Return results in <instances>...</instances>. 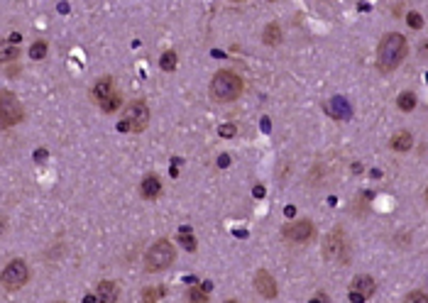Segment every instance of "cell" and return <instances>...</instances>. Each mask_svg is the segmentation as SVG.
Returning a JSON list of instances; mask_svg holds the SVG:
<instances>
[{
  "label": "cell",
  "mask_w": 428,
  "mask_h": 303,
  "mask_svg": "<svg viewBox=\"0 0 428 303\" xmlns=\"http://www.w3.org/2000/svg\"><path fill=\"white\" fill-rule=\"evenodd\" d=\"M323 257L326 259H340V262H348V245H345V237H343V230H335L326 237L323 242Z\"/></svg>",
  "instance_id": "obj_8"
},
{
  "label": "cell",
  "mask_w": 428,
  "mask_h": 303,
  "mask_svg": "<svg viewBox=\"0 0 428 303\" xmlns=\"http://www.w3.org/2000/svg\"><path fill=\"white\" fill-rule=\"evenodd\" d=\"M208 301V293H205V288H191L188 291V296H186V303H205Z\"/></svg>",
  "instance_id": "obj_19"
},
{
  "label": "cell",
  "mask_w": 428,
  "mask_h": 303,
  "mask_svg": "<svg viewBox=\"0 0 428 303\" xmlns=\"http://www.w3.org/2000/svg\"><path fill=\"white\" fill-rule=\"evenodd\" d=\"M255 198H264V186H255Z\"/></svg>",
  "instance_id": "obj_30"
},
{
  "label": "cell",
  "mask_w": 428,
  "mask_h": 303,
  "mask_svg": "<svg viewBox=\"0 0 428 303\" xmlns=\"http://www.w3.org/2000/svg\"><path fill=\"white\" fill-rule=\"evenodd\" d=\"M162 298V288H147L145 291V303H159Z\"/></svg>",
  "instance_id": "obj_25"
},
{
  "label": "cell",
  "mask_w": 428,
  "mask_h": 303,
  "mask_svg": "<svg viewBox=\"0 0 428 303\" xmlns=\"http://www.w3.org/2000/svg\"><path fill=\"white\" fill-rule=\"evenodd\" d=\"M228 162H230V159H228V154H223V157H221V162H218V164H221V167H228Z\"/></svg>",
  "instance_id": "obj_32"
},
{
  "label": "cell",
  "mask_w": 428,
  "mask_h": 303,
  "mask_svg": "<svg viewBox=\"0 0 428 303\" xmlns=\"http://www.w3.org/2000/svg\"><path fill=\"white\" fill-rule=\"evenodd\" d=\"M396 105H399V110H404V113H409V110H413L416 108V95L413 93H401L399 95V100H396Z\"/></svg>",
  "instance_id": "obj_17"
},
{
  "label": "cell",
  "mask_w": 428,
  "mask_h": 303,
  "mask_svg": "<svg viewBox=\"0 0 428 303\" xmlns=\"http://www.w3.org/2000/svg\"><path fill=\"white\" fill-rule=\"evenodd\" d=\"M308 303H328V298H326V293H318L313 301H308Z\"/></svg>",
  "instance_id": "obj_29"
},
{
  "label": "cell",
  "mask_w": 428,
  "mask_h": 303,
  "mask_svg": "<svg viewBox=\"0 0 428 303\" xmlns=\"http://www.w3.org/2000/svg\"><path fill=\"white\" fill-rule=\"evenodd\" d=\"M404 57H406V39H404V35H399V32L384 35L382 42H379V47H377V66H379V71L382 74L394 71L404 61Z\"/></svg>",
  "instance_id": "obj_1"
},
{
  "label": "cell",
  "mask_w": 428,
  "mask_h": 303,
  "mask_svg": "<svg viewBox=\"0 0 428 303\" xmlns=\"http://www.w3.org/2000/svg\"><path fill=\"white\" fill-rule=\"evenodd\" d=\"M242 93V78L233 71H218L210 81V98L218 103H230Z\"/></svg>",
  "instance_id": "obj_2"
},
{
  "label": "cell",
  "mask_w": 428,
  "mask_h": 303,
  "mask_svg": "<svg viewBox=\"0 0 428 303\" xmlns=\"http://www.w3.org/2000/svg\"><path fill=\"white\" fill-rule=\"evenodd\" d=\"M27 279H30V269H27V264L22 259H13L10 264L3 269V286L8 291L22 288V286L27 284Z\"/></svg>",
  "instance_id": "obj_5"
},
{
  "label": "cell",
  "mask_w": 428,
  "mask_h": 303,
  "mask_svg": "<svg viewBox=\"0 0 428 303\" xmlns=\"http://www.w3.org/2000/svg\"><path fill=\"white\" fill-rule=\"evenodd\" d=\"M30 57H32V59H44V57H47V44H44V42H35V44L30 47Z\"/></svg>",
  "instance_id": "obj_22"
},
{
  "label": "cell",
  "mask_w": 428,
  "mask_h": 303,
  "mask_svg": "<svg viewBox=\"0 0 428 303\" xmlns=\"http://www.w3.org/2000/svg\"><path fill=\"white\" fill-rule=\"evenodd\" d=\"M20 39H22V37H20L18 32H15V35H10V39H8V42H10L13 47H18V44H20Z\"/></svg>",
  "instance_id": "obj_28"
},
{
  "label": "cell",
  "mask_w": 428,
  "mask_h": 303,
  "mask_svg": "<svg viewBox=\"0 0 428 303\" xmlns=\"http://www.w3.org/2000/svg\"><path fill=\"white\" fill-rule=\"evenodd\" d=\"M179 240H181V245L186 247L188 252H193V249H196V237H193V232H191V230L184 227V230H181V235H179Z\"/></svg>",
  "instance_id": "obj_21"
},
{
  "label": "cell",
  "mask_w": 428,
  "mask_h": 303,
  "mask_svg": "<svg viewBox=\"0 0 428 303\" xmlns=\"http://www.w3.org/2000/svg\"><path fill=\"white\" fill-rule=\"evenodd\" d=\"M404 303H428V296L423 291H411L409 296L404 298Z\"/></svg>",
  "instance_id": "obj_23"
},
{
  "label": "cell",
  "mask_w": 428,
  "mask_h": 303,
  "mask_svg": "<svg viewBox=\"0 0 428 303\" xmlns=\"http://www.w3.org/2000/svg\"><path fill=\"white\" fill-rule=\"evenodd\" d=\"M118 91H115V83H113L111 76H103L98 83L93 86V100H98V105L103 103V100H108L111 95H115Z\"/></svg>",
  "instance_id": "obj_11"
},
{
  "label": "cell",
  "mask_w": 428,
  "mask_h": 303,
  "mask_svg": "<svg viewBox=\"0 0 428 303\" xmlns=\"http://www.w3.org/2000/svg\"><path fill=\"white\" fill-rule=\"evenodd\" d=\"M159 66H162L164 71H174V69H176V54H174V52H164L162 59H159Z\"/></svg>",
  "instance_id": "obj_20"
},
{
  "label": "cell",
  "mask_w": 428,
  "mask_h": 303,
  "mask_svg": "<svg viewBox=\"0 0 428 303\" xmlns=\"http://www.w3.org/2000/svg\"><path fill=\"white\" fill-rule=\"evenodd\" d=\"M406 22H409V27H413V30H421L423 27V18L418 13H409L406 15Z\"/></svg>",
  "instance_id": "obj_26"
},
{
  "label": "cell",
  "mask_w": 428,
  "mask_h": 303,
  "mask_svg": "<svg viewBox=\"0 0 428 303\" xmlns=\"http://www.w3.org/2000/svg\"><path fill=\"white\" fill-rule=\"evenodd\" d=\"M426 201H428V189H426Z\"/></svg>",
  "instance_id": "obj_33"
},
{
  "label": "cell",
  "mask_w": 428,
  "mask_h": 303,
  "mask_svg": "<svg viewBox=\"0 0 428 303\" xmlns=\"http://www.w3.org/2000/svg\"><path fill=\"white\" fill-rule=\"evenodd\" d=\"M18 57H20L18 47H13V44H10V47H5V49H3V59H5V61H15Z\"/></svg>",
  "instance_id": "obj_27"
},
{
  "label": "cell",
  "mask_w": 428,
  "mask_h": 303,
  "mask_svg": "<svg viewBox=\"0 0 428 303\" xmlns=\"http://www.w3.org/2000/svg\"><path fill=\"white\" fill-rule=\"evenodd\" d=\"M118 301V286L113 281H100L95 288V303H115Z\"/></svg>",
  "instance_id": "obj_12"
},
{
  "label": "cell",
  "mask_w": 428,
  "mask_h": 303,
  "mask_svg": "<svg viewBox=\"0 0 428 303\" xmlns=\"http://www.w3.org/2000/svg\"><path fill=\"white\" fill-rule=\"evenodd\" d=\"M140 191H142V196L145 198H157L159 196V191H162V184H159V179L154 176V174H149V176H145L142 179V186H140Z\"/></svg>",
  "instance_id": "obj_13"
},
{
  "label": "cell",
  "mask_w": 428,
  "mask_h": 303,
  "mask_svg": "<svg viewBox=\"0 0 428 303\" xmlns=\"http://www.w3.org/2000/svg\"><path fill=\"white\" fill-rule=\"evenodd\" d=\"M225 303H235V301H225Z\"/></svg>",
  "instance_id": "obj_34"
},
{
  "label": "cell",
  "mask_w": 428,
  "mask_h": 303,
  "mask_svg": "<svg viewBox=\"0 0 428 303\" xmlns=\"http://www.w3.org/2000/svg\"><path fill=\"white\" fill-rule=\"evenodd\" d=\"M255 288H257V293H262L264 298H274V296H277V281H274L272 274L264 271V269H260V271L255 274Z\"/></svg>",
  "instance_id": "obj_10"
},
{
  "label": "cell",
  "mask_w": 428,
  "mask_h": 303,
  "mask_svg": "<svg viewBox=\"0 0 428 303\" xmlns=\"http://www.w3.org/2000/svg\"><path fill=\"white\" fill-rule=\"evenodd\" d=\"M120 105H123V98H120V93H115V95H111L108 100L100 103V110H103V113H115Z\"/></svg>",
  "instance_id": "obj_18"
},
{
  "label": "cell",
  "mask_w": 428,
  "mask_h": 303,
  "mask_svg": "<svg viewBox=\"0 0 428 303\" xmlns=\"http://www.w3.org/2000/svg\"><path fill=\"white\" fill-rule=\"evenodd\" d=\"M262 42L267 44V47H277L281 42V27L277 22H269L267 27H264V35H262Z\"/></svg>",
  "instance_id": "obj_14"
},
{
  "label": "cell",
  "mask_w": 428,
  "mask_h": 303,
  "mask_svg": "<svg viewBox=\"0 0 428 303\" xmlns=\"http://www.w3.org/2000/svg\"><path fill=\"white\" fill-rule=\"evenodd\" d=\"M149 125V108L145 100H135L125 108V115L118 125L120 132H142Z\"/></svg>",
  "instance_id": "obj_3"
},
{
  "label": "cell",
  "mask_w": 428,
  "mask_h": 303,
  "mask_svg": "<svg viewBox=\"0 0 428 303\" xmlns=\"http://www.w3.org/2000/svg\"><path fill=\"white\" fill-rule=\"evenodd\" d=\"M44 157H47V152H44V149H42V152H35V159H39V162H42Z\"/></svg>",
  "instance_id": "obj_31"
},
{
  "label": "cell",
  "mask_w": 428,
  "mask_h": 303,
  "mask_svg": "<svg viewBox=\"0 0 428 303\" xmlns=\"http://www.w3.org/2000/svg\"><path fill=\"white\" fill-rule=\"evenodd\" d=\"M218 132H221V137H225V139H233V137L238 134V127H235L233 122H225V125H221Z\"/></svg>",
  "instance_id": "obj_24"
},
{
  "label": "cell",
  "mask_w": 428,
  "mask_h": 303,
  "mask_svg": "<svg viewBox=\"0 0 428 303\" xmlns=\"http://www.w3.org/2000/svg\"><path fill=\"white\" fill-rule=\"evenodd\" d=\"M22 105H20V100L15 95L10 93V91H3V98H0V117H3V127H10V125H15L22 120Z\"/></svg>",
  "instance_id": "obj_6"
},
{
  "label": "cell",
  "mask_w": 428,
  "mask_h": 303,
  "mask_svg": "<svg viewBox=\"0 0 428 303\" xmlns=\"http://www.w3.org/2000/svg\"><path fill=\"white\" fill-rule=\"evenodd\" d=\"M374 291H377V281L372 276H367V274H360V276H355V281L350 284V301L365 303Z\"/></svg>",
  "instance_id": "obj_9"
},
{
  "label": "cell",
  "mask_w": 428,
  "mask_h": 303,
  "mask_svg": "<svg viewBox=\"0 0 428 303\" xmlns=\"http://www.w3.org/2000/svg\"><path fill=\"white\" fill-rule=\"evenodd\" d=\"M281 235H284V240H289V242H308V240H313V235H316V225L311 223V220H296V223H291V225H286L281 230Z\"/></svg>",
  "instance_id": "obj_7"
},
{
  "label": "cell",
  "mask_w": 428,
  "mask_h": 303,
  "mask_svg": "<svg viewBox=\"0 0 428 303\" xmlns=\"http://www.w3.org/2000/svg\"><path fill=\"white\" fill-rule=\"evenodd\" d=\"M411 147H413V137H411L409 132H399L391 137V149L396 152H409Z\"/></svg>",
  "instance_id": "obj_15"
},
{
  "label": "cell",
  "mask_w": 428,
  "mask_h": 303,
  "mask_svg": "<svg viewBox=\"0 0 428 303\" xmlns=\"http://www.w3.org/2000/svg\"><path fill=\"white\" fill-rule=\"evenodd\" d=\"M174 257H176L174 245L169 240H157L145 254V266H147V271H162L174 262Z\"/></svg>",
  "instance_id": "obj_4"
},
{
  "label": "cell",
  "mask_w": 428,
  "mask_h": 303,
  "mask_svg": "<svg viewBox=\"0 0 428 303\" xmlns=\"http://www.w3.org/2000/svg\"><path fill=\"white\" fill-rule=\"evenodd\" d=\"M331 113H335L340 120H348V117H350V105H348L343 98H333V100H331Z\"/></svg>",
  "instance_id": "obj_16"
}]
</instances>
